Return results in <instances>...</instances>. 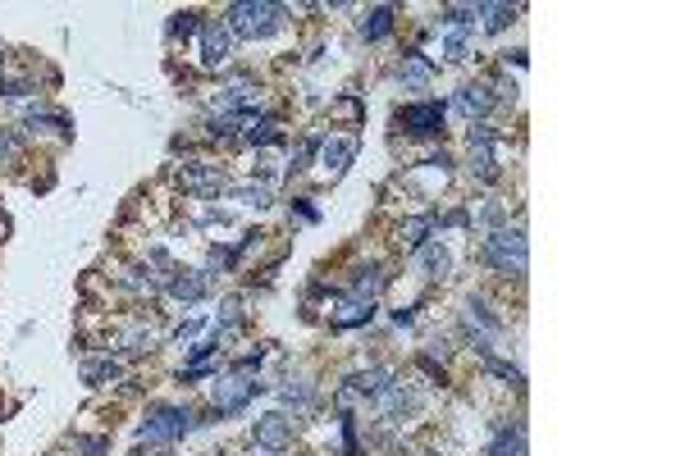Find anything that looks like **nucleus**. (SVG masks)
Returning a JSON list of instances; mask_svg holds the SVG:
<instances>
[{"label":"nucleus","mask_w":685,"mask_h":456,"mask_svg":"<svg viewBox=\"0 0 685 456\" xmlns=\"http://www.w3.org/2000/svg\"><path fill=\"white\" fill-rule=\"evenodd\" d=\"M283 5H270V0H238V5H229L224 10V28H229V37L238 42H261V37H270V33H279L283 28Z\"/></svg>","instance_id":"obj_1"},{"label":"nucleus","mask_w":685,"mask_h":456,"mask_svg":"<svg viewBox=\"0 0 685 456\" xmlns=\"http://www.w3.org/2000/svg\"><path fill=\"white\" fill-rule=\"evenodd\" d=\"M480 260L498 274V279H526V265H530V256H526V233L521 228H494L485 242H480Z\"/></svg>","instance_id":"obj_2"},{"label":"nucleus","mask_w":685,"mask_h":456,"mask_svg":"<svg viewBox=\"0 0 685 456\" xmlns=\"http://www.w3.org/2000/svg\"><path fill=\"white\" fill-rule=\"evenodd\" d=\"M197 429V410L188 406H151L147 410V424H142V438H160V442H179Z\"/></svg>","instance_id":"obj_3"},{"label":"nucleus","mask_w":685,"mask_h":456,"mask_svg":"<svg viewBox=\"0 0 685 456\" xmlns=\"http://www.w3.org/2000/svg\"><path fill=\"white\" fill-rule=\"evenodd\" d=\"M444 119H448V110H444L439 101H412V106H403V110L394 115V124H398L407 137H439V133H444Z\"/></svg>","instance_id":"obj_4"},{"label":"nucleus","mask_w":685,"mask_h":456,"mask_svg":"<svg viewBox=\"0 0 685 456\" xmlns=\"http://www.w3.org/2000/svg\"><path fill=\"white\" fill-rule=\"evenodd\" d=\"M265 392V383H256V379H247V374H238V379H224V383H215V410L220 415H238L251 397H261Z\"/></svg>","instance_id":"obj_5"},{"label":"nucleus","mask_w":685,"mask_h":456,"mask_svg":"<svg viewBox=\"0 0 685 456\" xmlns=\"http://www.w3.org/2000/svg\"><path fill=\"white\" fill-rule=\"evenodd\" d=\"M453 110H457L466 124H485V115L494 110L489 83H462V87H457V96H453Z\"/></svg>","instance_id":"obj_6"},{"label":"nucleus","mask_w":685,"mask_h":456,"mask_svg":"<svg viewBox=\"0 0 685 456\" xmlns=\"http://www.w3.org/2000/svg\"><path fill=\"white\" fill-rule=\"evenodd\" d=\"M251 442H261V447H270V451H283V447H292V420H288L283 410H270V415H261V420L251 424Z\"/></svg>","instance_id":"obj_7"},{"label":"nucleus","mask_w":685,"mask_h":456,"mask_svg":"<svg viewBox=\"0 0 685 456\" xmlns=\"http://www.w3.org/2000/svg\"><path fill=\"white\" fill-rule=\"evenodd\" d=\"M357 151H362V137H357V133H348V137H320V165H324L333 178L357 160Z\"/></svg>","instance_id":"obj_8"},{"label":"nucleus","mask_w":685,"mask_h":456,"mask_svg":"<svg viewBox=\"0 0 685 456\" xmlns=\"http://www.w3.org/2000/svg\"><path fill=\"white\" fill-rule=\"evenodd\" d=\"M233 56V37L224 24H201V65L206 69H224Z\"/></svg>","instance_id":"obj_9"},{"label":"nucleus","mask_w":685,"mask_h":456,"mask_svg":"<svg viewBox=\"0 0 685 456\" xmlns=\"http://www.w3.org/2000/svg\"><path fill=\"white\" fill-rule=\"evenodd\" d=\"M398 78H403L407 92H430V83H435V60L421 56V51H407V56L398 60Z\"/></svg>","instance_id":"obj_10"},{"label":"nucleus","mask_w":685,"mask_h":456,"mask_svg":"<svg viewBox=\"0 0 685 456\" xmlns=\"http://www.w3.org/2000/svg\"><path fill=\"white\" fill-rule=\"evenodd\" d=\"M179 183L197 197H210V192L224 187V169L220 165H192V169H179Z\"/></svg>","instance_id":"obj_11"},{"label":"nucleus","mask_w":685,"mask_h":456,"mask_svg":"<svg viewBox=\"0 0 685 456\" xmlns=\"http://www.w3.org/2000/svg\"><path fill=\"white\" fill-rule=\"evenodd\" d=\"M206 288H210V279H206L201 269H174V274H169V283H165V292H169V297H179V301H201V297H206Z\"/></svg>","instance_id":"obj_12"},{"label":"nucleus","mask_w":685,"mask_h":456,"mask_svg":"<svg viewBox=\"0 0 685 456\" xmlns=\"http://www.w3.org/2000/svg\"><path fill=\"white\" fill-rule=\"evenodd\" d=\"M119 288L133 292V297H156V292L165 288V279H160L151 265H128V269L119 274Z\"/></svg>","instance_id":"obj_13"},{"label":"nucleus","mask_w":685,"mask_h":456,"mask_svg":"<svg viewBox=\"0 0 685 456\" xmlns=\"http://www.w3.org/2000/svg\"><path fill=\"white\" fill-rule=\"evenodd\" d=\"M384 288H389V274H384V269H357V274H353V283H348V297H353V301H371V306H375V297H380Z\"/></svg>","instance_id":"obj_14"},{"label":"nucleus","mask_w":685,"mask_h":456,"mask_svg":"<svg viewBox=\"0 0 685 456\" xmlns=\"http://www.w3.org/2000/svg\"><path fill=\"white\" fill-rule=\"evenodd\" d=\"M119 374H124V360H115V356H92V360H83V383H87V388H110Z\"/></svg>","instance_id":"obj_15"},{"label":"nucleus","mask_w":685,"mask_h":456,"mask_svg":"<svg viewBox=\"0 0 685 456\" xmlns=\"http://www.w3.org/2000/svg\"><path fill=\"white\" fill-rule=\"evenodd\" d=\"M394 24H398V10L394 5H375V10L362 15V37L366 42H384L394 33Z\"/></svg>","instance_id":"obj_16"},{"label":"nucleus","mask_w":685,"mask_h":456,"mask_svg":"<svg viewBox=\"0 0 685 456\" xmlns=\"http://www.w3.org/2000/svg\"><path fill=\"white\" fill-rule=\"evenodd\" d=\"M371 319H375V306H371V301L342 297V301L333 306V329H357V324H371Z\"/></svg>","instance_id":"obj_17"},{"label":"nucleus","mask_w":685,"mask_h":456,"mask_svg":"<svg viewBox=\"0 0 685 456\" xmlns=\"http://www.w3.org/2000/svg\"><path fill=\"white\" fill-rule=\"evenodd\" d=\"M466 219L494 233V228H503V224H507V201H498V197H485L480 206H471V210H466Z\"/></svg>","instance_id":"obj_18"},{"label":"nucleus","mask_w":685,"mask_h":456,"mask_svg":"<svg viewBox=\"0 0 685 456\" xmlns=\"http://www.w3.org/2000/svg\"><path fill=\"white\" fill-rule=\"evenodd\" d=\"M389 379H394V374H389L384 365H371V370H357V374L348 379V392H353V397H375Z\"/></svg>","instance_id":"obj_19"},{"label":"nucleus","mask_w":685,"mask_h":456,"mask_svg":"<svg viewBox=\"0 0 685 456\" xmlns=\"http://www.w3.org/2000/svg\"><path fill=\"white\" fill-rule=\"evenodd\" d=\"M516 15H521L516 5H485V0L475 5V19H485V33H503Z\"/></svg>","instance_id":"obj_20"},{"label":"nucleus","mask_w":685,"mask_h":456,"mask_svg":"<svg viewBox=\"0 0 685 456\" xmlns=\"http://www.w3.org/2000/svg\"><path fill=\"white\" fill-rule=\"evenodd\" d=\"M421 260H425L430 279H448V274H453V256H448L444 242H425V247H421Z\"/></svg>","instance_id":"obj_21"},{"label":"nucleus","mask_w":685,"mask_h":456,"mask_svg":"<svg viewBox=\"0 0 685 456\" xmlns=\"http://www.w3.org/2000/svg\"><path fill=\"white\" fill-rule=\"evenodd\" d=\"M430 233H435V215H416V219H407V224H403V247L421 251V247L430 242Z\"/></svg>","instance_id":"obj_22"},{"label":"nucleus","mask_w":685,"mask_h":456,"mask_svg":"<svg viewBox=\"0 0 685 456\" xmlns=\"http://www.w3.org/2000/svg\"><path fill=\"white\" fill-rule=\"evenodd\" d=\"M156 342H160V329H151V324L138 319V324L124 329V342H119V347H128V351H151Z\"/></svg>","instance_id":"obj_23"},{"label":"nucleus","mask_w":685,"mask_h":456,"mask_svg":"<svg viewBox=\"0 0 685 456\" xmlns=\"http://www.w3.org/2000/svg\"><path fill=\"white\" fill-rule=\"evenodd\" d=\"M279 401H283V406H297V410H306V406H315V388H311L306 379H288V383L279 388Z\"/></svg>","instance_id":"obj_24"},{"label":"nucleus","mask_w":685,"mask_h":456,"mask_svg":"<svg viewBox=\"0 0 685 456\" xmlns=\"http://www.w3.org/2000/svg\"><path fill=\"white\" fill-rule=\"evenodd\" d=\"M192 33H201V15L197 10H179L169 19V42H188Z\"/></svg>","instance_id":"obj_25"},{"label":"nucleus","mask_w":685,"mask_h":456,"mask_svg":"<svg viewBox=\"0 0 685 456\" xmlns=\"http://www.w3.org/2000/svg\"><path fill=\"white\" fill-rule=\"evenodd\" d=\"M498 137H503V133H498L494 124H471V128H466L471 151H494V147H498Z\"/></svg>","instance_id":"obj_26"},{"label":"nucleus","mask_w":685,"mask_h":456,"mask_svg":"<svg viewBox=\"0 0 685 456\" xmlns=\"http://www.w3.org/2000/svg\"><path fill=\"white\" fill-rule=\"evenodd\" d=\"M471 174H475L480 183H498V160H494V151H471Z\"/></svg>","instance_id":"obj_27"},{"label":"nucleus","mask_w":685,"mask_h":456,"mask_svg":"<svg viewBox=\"0 0 685 456\" xmlns=\"http://www.w3.org/2000/svg\"><path fill=\"white\" fill-rule=\"evenodd\" d=\"M19 151H24V137L15 128H0V165H15Z\"/></svg>","instance_id":"obj_28"},{"label":"nucleus","mask_w":685,"mask_h":456,"mask_svg":"<svg viewBox=\"0 0 685 456\" xmlns=\"http://www.w3.org/2000/svg\"><path fill=\"white\" fill-rule=\"evenodd\" d=\"M444 51H448V60H466V51H471V33H466V28H448Z\"/></svg>","instance_id":"obj_29"},{"label":"nucleus","mask_w":685,"mask_h":456,"mask_svg":"<svg viewBox=\"0 0 685 456\" xmlns=\"http://www.w3.org/2000/svg\"><path fill=\"white\" fill-rule=\"evenodd\" d=\"M329 115H333V119H362V115H366V106H362L357 96H342L338 106H329Z\"/></svg>","instance_id":"obj_30"},{"label":"nucleus","mask_w":685,"mask_h":456,"mask_svg":"<svg viewBox=\"0 0 685 456\" xmlns=\"http://www.w3.org/2000/svg\"><path fill=\"white\" fill-rule=\"evenodd\" d=\"M233 197H238L242 206H265V201H270V187H265V183H256V187L247 183V187H233Z\"/></svg>","instance_id":"obj_31"},{"label":"nucleus","mask_w":685,"mask_h":456,"mask_svg":"<svg viewBox=\"0 0 685 456\" xmlns=\"http://www.w3.org/2000/svg\"><path fill=\"white\" fill-rule=\"evenodd\" d=\"M489 96H494V101H516V78H494V83H489Z\"/></svg>","instance_id":"obj_32"},{"label":"nucleus","mask_w":685,"mask_h":456,"mask_svg":"<svg viewBox=\"0 0 685 456\" xmlns=\"http://www.w3.org/2000/svg\"><path fill=\"white\" fill-rule=\"evenodd\" d=\"M448 356H453L448 338H430V342H425V356H421V360H448Z\"/></svg>","instance_id":"obj_33"},{"label":"nucleus","mask_w":685,"mask_h":456,"mask_svg":"<svg viewBox=\"0 0 685 456\" xmlns=\"http://www.w3.org/2000/svg\"><path fill=\"white\" fill-rule=\"evenodd\" d=\"M174 451V442H160V438H142L138 442V456H169Z\"/></svg>","instance_id":"obj_34"},{"label":"nucleus","mask_w":685,"mask_h":456,"mask_svg":"<svg viewBox=\"0 0 685 456\" xmlns=\"http://www.w3.org/2000/svg\"><path fill=\"white\" fill-rule=\"evenodd\" d=\"M74 447L83 456H106V438H74Z\"/></svg>","instance_id":"obj_35"},{"label":"nucleus","mask_w":685,"mask_h":456,"mask_svg":"<svg viewBox=\"0 0 685 456\" xmlns=\"http://www.w3.org/2000/svg\"><path fill=\"white\" fill-rule=\"evenodd\" d=\"M503 65H516V69H521V65H526V51H503Z\"/></svg>","instance_id":"obj_36"},{"label":"nucleus","mask_w":685,"mask_h":456,"mask_svg":"<svg viewBox=\"0 0 685 456\" xmlns=\"http://www.w3.org/2000/svg\"><path fill=\"white\" fill-rule=\"evenodd\" d=\"M412 319H416V310H394V324H398V329H407Z\"/></svg>","instance_id":"obj_37"},{"label":"nucleus","mask_w":685,"mask_h":456,"mask_svg":"<svg viewBox=\"0 0 685 456\" xmlns=\"http://www.w3.org/2000/svg\"><path fill=\"white\" fill-rule=\"evenodd\" d=\"M251 456H279V451H270V447H261V442H251Z\"/></svg>","instance_id":"obj_38"},{"label":"nucleus","mask_w":685,"mask_h":456,"mask_svg":"<svg viewBox=\"0 0 685 456\" xmlns=\"http://www.w3.org/2000/svg\"><path fill=\"white\" fill-rule=\"evenodd\" d=\"M0 69H5V46H0ZM0 78H5V74H0Z\"/></svg>","instance_id":"obj_39"}]
</instances>
